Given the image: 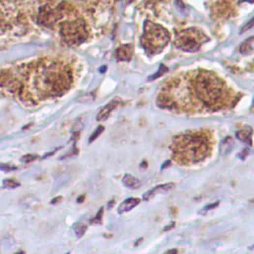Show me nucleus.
<instances>
[{
	"instance_id": "f257e3e1",
	"label": "nucleus",
	"mask_w": 254,
	"mask_h": 254,
	"mask_svg": "<svg viewBox=\"0 0 254 254\" xmlns=\"http://www.w3.org/2000/svg\"><path fill=\"white\" fill-rule=\"evenodd\" d=\"M241 95L216 73L192 70L165 81L158 92L156 103L177 114H208L232 109Z\"/></svg>"
},
{
	"instance_id": "f03ea898",
	"label": "nucleus",
	"mask_w": 254,
	"mask_h": 254,
	"mask_svg": "<svg viewBox=\"0 0 254 254\" xmlns=\"http://www.w3.org/2000/svg\"><path fill=\"white\" fill-rule=\"evenodd\" d=\"M77 79L72 59L43 58L0 72V94L38 104L66 95Z\"/></svg>"
},
{
	"instance_id": "7ed1b4c3",
	"label": "nucleus",
	"mask_w": 254,
	"mask_h": 254,
	"mask_svg": "<svg viewBox=\"0 0 254 254\" xmlns=\"http://www.w3.org/2000/svg\"><path fill=\"white\" fill-rule=\"evenodd\" d=\"M216 145L215 133L208 128L177 134L170 145L172 160L181 166H193L209 159Z\"/></svg>"
},
{
	"instance_id": "20e7f679",
	"label": "nucleus",
	"mask_w": 254,
	"mask_h": 254,
	"mask_svg": "<svg viewBox=\"0 0 254 254\" xmlns=\"http://www.w3.org/2000/svg\"><path fill=\"white\" fill-rule=\"evenodd\" d=\"M170 40L169 32L161 25L146 21L144 34L141 38V45L150 56L160 53L168 45Z\"/></svg>"
},
{
	"instance_id": "39448f33",
	"label": "nucleus",
	"mask_w": 254,
	"mask_h": 254,
	"mask_svg": "<svg viewBox=\"0 0 254 254\" xmlns=\"http://www.w3.org/2000/svg\"><path fill=\"white\" fill-rule=\"evenodd\" d=\"M62 37L69 46L77 47L85 43L90 36L88 26L82 19L66 21L61 25Z\"/></svg>"
},
{
	"instance_id": "423d86ee",
	"label": "nucleus",
	"mask_w": 254,
	"mask_h": 254,
	"mask_svg": "<svg viewBox=\"0 0 254 254\" xmlns=\"http://www.w3.org/2000/svg\"><path fill=\"white\" fill-rule=\"evenodd\" d=\"M209 38L199 29L190 28L181 31L177 34L175 39V46L186 52H196L200 50Z\"/></svg>"
},
{
	"instance_id": "0eeeda50",
	"label": "nucleus",
	"mask_w": 254,
	"mask_h": 254,
	"mask_svg": "<svg viewBox=\"0 0 254 254\" xmlns=\"http://www.w3.org/2000/svg\"><path fill=\"white\" fill-rule=\"evenodd\" d=\"M175 187L174 183H167V184H164V185H160V186H157L155 187L154 189L148 190V192L146 194L143 195V199L145 201H148L152 198H154L156 195L158 194H163V193H166L168 192V190H172L173 188Z\"/></svg>"
},
{
	"instance_id": "6e6552de",
	"label": "nucleus",
	"mask_w": 254,
	"mask_h": 254,
	"mask_svg": "<svg viewBox=\"0 0 254 254\" xmlns=\"http://www.w3.org/2000/svg\"><path fill=\"white\" fill-rule=\"evenodd\" d=\"M132 57V48L129 45L121 46L116 50V58L118 61H129Z\"/></svg>"
},
{
	"instance_id": "1a4fd4ad",
	"label": "nucleus",
	"mask_w": 254,
	"mask_h": 254,
	"mask_svg": "<svg viewBox=\"0 0 254 254\" xmlns=\"http://www.w3.org/2000/svg\"><path fill=\"white\" fill-rule=\"evenodd\" d=\"M140 203V199L138 198H129L125 200L118 208V214H124L126 212L131 211L134 207H136Z\"/></svg>"
},
{
	"instance_id": "9d476101",
	"label": "nucleus",
	"mask_w": 254,
	"mask_h": 254,
	"mask_svg": "<svg viewBox=\"0 0 254 254\" xmlns=\"http://www.w3.org/2000/svg\"><path fill=\"white\" fill-rule=\"evenodd\" d=\"M119 104V102L118 101H116V100H113V101H111V102H109L106 106H104L100 111H99V113L97 114V117H96V119L98 120V121H101V120H105V119H107L108 117H109V115L111 114V112L117 107V105Z\"/></svg>"
},
{
	"instance_id": "9b49d317",
	"label": "nucleus",
	"mask_w": 254,
	"mask_h": 254,
	"mask_svg": "<svg viewBox=\"0 0 254 254\" xmlns=\"http://www.w3.org/2000/svg\"><path fill=\"white\" fill-rule=\"evenodd\" d=\"M236 137L241 140V141H244L246 143H248L249 145H251L252 141H251V137H252V129L250 126H247L246 128L244 129H241L239 130L237 133H236Z\"/></svg>"
},
{
	"instance_id": "f8f14e48",
	"label": "nucleus",
	"mask_w": 254,
	"mask_h": 254,
	"mask_svg": "<svg viewBox=\"0 0 254 254\" xmlns=\"http://www.w3.org/2000/svg\"><path fill=\"white\" fill-rule=\"evenodd\" d=\"M122 182H123V185H124L125 187L130 188V189H137V188H139L140 185H141V183H140L139 180H137L136 178H134L133 176H131V175H129V174H127V175L124 176Z\"/></svg>"
},
{
	"instance_id": "ddd939ff",
	"label": "nucleus",
	"mask_w": 254,
	"mask_h": 254,
	"mask_svg": "<svg viewBox=\"0 0 254 254\" xmlns=\"http://www.w3.org/2000/svg\"><path fill=\"white\" fill-rule=\"evenodd\" d=\"M253 50V38H249L246 42H244L240 47V52L242 54H249Z\"/></svg>"
},
{
	"instance_id": "4468645a",
	"label": "nucleus",
	"mask_w": 254,
	"mask_h": 254,
	"mask_svg": "<svg viewBox=\"0 0 254 254\" xmlns=\"http://www.w3.org/2000/svg\"><path fill=\"white\" fill-rule=\"evenodd\" d=\"M233 146V141L230 137H227L224 139L222 145V155H226L227 153L230 152L231 148Z\"/></svg>"
},
{
	"instance_id": "2eb2a0df",
	"label": "nucleus",
	"mask_w": 254,
	"mask_h": 254,
	"mask_svg": "<svg viewBox=\"0 0 254 254\" xmlns=\"http://www.w3.org/2000/svg\"><path fill=\"white\" fill-rule=\"evenodd\" d=\"M3 186L7 189H15V188L19 187L20 184L18 182L14 181V180H12V179H6V180L3 181Z\"/></svg>"
},
{
	"instance_id": "dca6fc26",
	"label": "nucleus",
	"mask_w": 254,
	"mask_h": 254,
	"mask_svg": "<svg viewBox=\"0 0 254 254\" xmlns=\"http://www.w3.org/2000/svg\"><path fill=\"white\" fill-rule=\"evenodd\" d=\"M103 130H104V127L103 126H98L97 128H96V130L92 134V136L90 138V143H92L94 140H95L98 137V135L101 134V132H103Z\"/></svg>"
},
{
	"instance_id": "f3484780",
	"label": "nucleus",
	"mask_w": 254,
	"mask_h": 254,
	"mask_svg": "<svg viewBox=\"0 0 254 254\" xmlns=\"http://www.w3.org/2000/svg\"><path fill=\"white\" fill-rule=\"evenodd\" d=\"M167 71H168V69H167L164 65H161V66H160V70L158 71V73H157V74H155L153 77H150V78H149V81H153V80L157 79L158 77H161V76H162V75H164Z\"/></svg>"
},
{
	"instance_id": "a211bd4d",
	"label": "nucleus",
	"mask_w": 254,
	"mask_h": 254,
	"mask_svg": "<svg viewBox=\"0 0 254 254\" xmlns=\"http://www.w3.org/2000/svg\"><path fill=\"white\" fill-rule=\"evenodd\" d=\"M86 226L85 225H83V224H78V226L75 228V231H76V234H77V236L78 237H81L84 233H85V231H86Z\"/></svg>"
},
{
	"instance_id": "6ab92c4d",
	"label": "nucleus",
	"mask_w": 254,
	"mask_h": 254,
	"mask_svg": "<svg viewBox=\"0 0 254 254\" xmlns=\"http://www.w3.org/2000/svg\"><path fill=\"white\" fill-rule=\"evenodd\" d=\"M37 158V155H31V154H28V155H25L21 158V161L24 162V163H28V162H31L33 160H35Z\"/></svg>"
},
{
	"instance_id": "aec40b11",
	"label": "nucleus",
	"mask_w": 254,
	"mask_h": 254,
	"mask_svg": "<svg viewBox=\"0 0 254 254\" xmlns=\"http://www.w3.org/2000/svg\"><path fill=\"white\" fill-rule=\"evenodd\" d=\"M16 167H11V166H8L6 164H0V170H2L4 172H9V171H12V170H15Z\"/></svg>"
},
{
	"instance_id": "412c9836",
	"label": "nucleus",
	"mask_w": 254,
	"mask_h": 254,
	"mask_svg": "<svg viewBox=\"0 0 254 254\" xmlns=\"http://www.w3.org/2000/svg\"><path fill=\"white\" fill-rule=\"evenodd\" d=\"M218 205H219V202H217V203H216V204H212V205H210V206H208V207H206V208H205V209H204V210H203V211H202V212H208V211H209V210H212V209H215V208H216V207H217V206H218ZM202 212H201V213H202Z\"/></svg>"
},
{
	"instance_id": "4be33fe9",
	"label": "nucleus",
	"mask_w": 254,
	"mask_h": 254,
	"mask_svg": "<svg viewBox=\"0 0 254 254\" xmlns=\"http://www.w3.org/2000/svg\"><path fill=\"white\" fill-rule=\"evenodd\" d=\"M102 212H103V209H100V210H99V212H98V214H97V217H96V219H95V222H100V219H101V214H102Z\"/></svg>"
},
{
	"instance_id": "5701e85b",
	"label": "nucleus",
	"mask_w": 254,
	"mask_h": 254,
	"mask_svg": "<svg viewBox=\"0 0 254 254\" xmlns=\"http://www.w3.org/2000/svg\"><path fill=\"white\" fill-rule=\"evenodd\" d=\"M169 164H170V161H168V162H166L163 166H162V169H165L166 168V166H169Z\"/></svg>"
},
{
	"instance_id": "b1692460",
	"label": "nucleus",
	"mask_w": 254,
	"mask_h": 254,
	"mask_svg": "<svg viewBox=\"0 0 254 254\" xmlns=\"http://www.w3.org/2000/svg\"><path fill=\"white\" fill-rule=\"evenodd\" d=\"M167 252H173V253H176V252H177V250H176V249H173V250H169V251H167Z\"/></svg>"
}]
</instances>
